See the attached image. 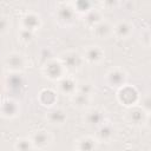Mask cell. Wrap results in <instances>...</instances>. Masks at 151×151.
<instances>
[{
    "mask_svg": "<svg viewBox=\"0 0 151 151\" xmlns=\"http://www.w3.org/2000/svg\"><path fill=\"white\" fill-rule=\"evenodd\" d=\"M61 61H63V66L74 70L81 65V57L76 52H67L65 53L64 57H61Z\"/></svg>",
    "mask_w": 151,
    "mask_h": 151,
    "instance_id": "obj_1",
    "label": "cell"
},
{
    "mask_svg": "<svg viewBox=\"0 0 151 151\" xmlns=\"http://www.w3.org/2000/svg\"><path fill=\"white\" fill-rule=\"evenodd\" d=\"M47 119L52 125H63L66 122L67 116L63 110L55 109V110H52V111L48 112Z\"/></svg>",
    "mask_w": 151,
    "mask_h": 151,
    "instance_id": "obj_2",
    "label": "cell"
},
{
    "mask_svg": "<svg viewBox=\"0 0 151 151\" xmlns=\"http://www.w3.org/2000/svg\"><path fill=\"white\" fill-rule=\"evenodd\" d=\"M85 120H86V124L87 125H91V126H97V125H100L104 120V114L101 111L99 110H91L86 113L85 116Z\"/></svg>",
    "mask_w": 151,
    "mask_h": 151,
    "instance_id": "obj_3",
    "label": "cell"
},
{
    "mask_svg": "<svg viewBox=\"0 0 151 151\" xmlns=\"http://www.w3.org/2000/svg\"><path fill=\"white\" fill-rule=\"evenodd\" d=\"M84 58L90 63H98L103 58V52L98 46H90L84 52Z\"/></svg>",
    "mask_w": 151,
    "mask_h": 151,
    "instance_id": "obj_4",
    "label": "cell"
},
{
    "mask_svg": "<svg viewBox=\"0 0 151 151\" xmlns=\"http://www.w3.org/2000/svg\"><path fill=\"white\" fill-rule=\"evenodd\" d=\"M94 33L98 38L104 39V38H107L109 35H111V33H113V27H111L107 22L100 21L99 24H97L94 26Z\"/></svg>",
    "mask_w": 151,
    "mask_h": 151,
    "instance_id": "obj_5",
    "label": "cell"
},
{
    "mask_svg": "<svg viewBox=\"0 0 151 151\" xmlns=\"http://www.w3.org/2000/svg\"><path fill=\"white\" fill-rule=\"evenodd\" d=\"M107 76H109V81H110L111 86H122L126 79V76L124 74V72H122L119 70L111 71Z\"/></svg>",
    "mask_w": 151,
    "mask_h": 151,
    "instance_id": "obj_6",
    "label": "cell"
},
{
    "mask_svg": "<svg viewBox=\"0 0 151 151\" xmlns=\"http://www.w3.org/2000/svg\"><path fill=\"white\" fill-rule=\"evenodd\" d=\"M48 142H50V134H48L46 131H38V132L34 134L33 140H32L33 145H37V146H39V147L46 146V145L48 144Z\"/></svg>",
    "mask_w": 151,
    "mask_h": 151,
    "instance_id": "obj_7",
    "label": "cell"
},
{
    "mask_svg": "<svg viewBox=\"0 0 151 151\" xmlns=\"http://www.w3.org/2000/svg\"><path fill=\"white\" fill-rule=\"evenodd\" d=\"M38 25H39V17L33 14H27L24 18V29H28L33 32V29H35Z\"/></svg>",
    "mask_w": 151,
    "mask_h": 151,
    "instance_id": "obj_8",
    "label": "cell"
},
{
    "mask_svg": "<svg viewBox=\"0 0 151 151\" xmlns=\"http://www.w3.org/2000/svg\"><path fill=\"white\" fill-rule=\"evenodd\" d=\"M131 28H132L131 25H129L126 21H122V22H119V24L113 28V31L117 33L118 37H120V38H126V37L130 35V33H131V31H132Z\"/></svg>",
    "mask_w": 151,
    "mask_h": 151,
    "instance_id": "obj_9",
    "label": "cell"
},
{
    "mask_svg": "<svg viewBox=\"0 0 151 151\" xmlns=\"http://www.w3.org/2000/svg\"><path fill=\"white\" fill-rule=\"evenodd\" d=\"M8 67H12L14 70H19L24 66V60L20 54H12L8 55V63H7Z\"/></svg>",
    "mask_w": 151,
    "mask_h": 151,
    "instance_id": "obj_10",
    "label": "cell"
},
{
    "mask_svg": "<svg viewBox=\"0 0 151 151\" xmlns=\"http://www.w3.org/2000/svg\"><path fill=\"white\" fill-rule=\"evenodd\" d=\"M32 147H33V143L26 138H21L19 140H17V143H15L17 151H31Z\"/></svg>",
    "mask_w": 151,
    "mask_h": 151,
    "instance_id": "obj_11",
    "label": "cell"
},
{
    "mask_svg": "<svg viewBox=\"0 0 151 151\" xmlns=\"http://www.w3.org/2000/svg\"><path fill=\"white\" fill-rule=\"evenodd\" d=\"M60 88L64 93H73L76 90V84L71 79H63L60 83Z\"/></svg>",
    "mask_w": 151,
    "mask_h": 151,
    "instance_id": "obj_12",
    "label": "cell"
},
{
    "mask_svg": "<svg viewBox=\"0 0 151 151\" xmlns=\"http://www.w3.org/2000/svg\"><path fill=\"white\" fill-rule=\"evenodd\" d=\"M9 27H11V22H9L8 18L1 15L0 17V34H5Z\"/></svg>",
    "mask_w": 151,
    "mask_h": 151,
    "instance_id": "obj_13",
    "label": "cell"
},
{
    "mask_svg": "<svg viewBox=\"0 0 151 151\" xmlns=\"http://www.w3.org/2000/svg\"><path fill=\"white\" fill-rule=\"evenodd\" d=\"M99 137L103 140H107L109 138L112 137V130L110 129V126H101L100 132H99Z\"/></svg>",
    "mask_w": 151,
    "mask_h": 151,
    "instance_id": "obj_14",
    "label": "cell"
},
{
    "mask_svg": "<svg viewBox=\"0 0 151 151\" xmlns=\"http://www.w3.org/2000/svg\"><path fill=\"white\" fill-rule=\"evenodd\" d=\"M84 144H83V146L80 147V151H92V149H93V140L92 139H88V138H86V139H84Z\"/></svg>",
    "mask_w": 151,
    "mask_h": 151,
    "instance_id": "obj_15",
    "label": "cell"
},
{
    "mask_svg": "<svg viewBox=\"0 0 151 151\" xmlns=\"http://www.w3.org/2000/svg\"><path fill=\"white\" fill-rule=\"evenodd\" d=\"M32 37H33V32L32 31H28V29H21V40H25V41H31L32 40Z\"/></svg>",
    "mask_w": 151,
    "mask_h": 151,
    "instance_id": "obj_16",
    "label": "cell"
}]
</instances>
